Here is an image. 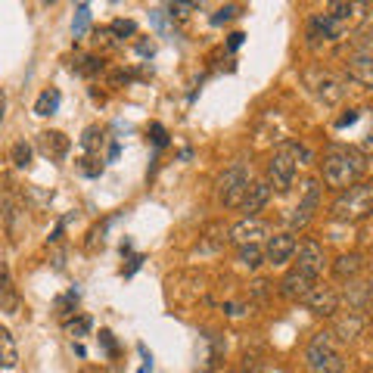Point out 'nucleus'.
Here are the masks:
<instances>
[{
  "mask_svg": "<svg viewBox=\"0 0 373 373\" xmlns=\"http://www.w3.org/2000/svg\"><path fill=\"white\" fill-rule=\"evenodd\" d=\"M339 302H342V295L333 290V286H314V290L308 292V299H305V308L314 311V314L333 317L339 311Z\"/></svg>",
  "mask_w": 373,
  "mask_h": 373,
  "instance_id": "nucleus-12",
  "label": "nucleus"
},
{
  "mask_svg": "<svg viewBox=\"0 0 373 373\" xmlns=\"http://www.w3.org/2000/svg\"><path fill=\"white\" fill-rule=\"evenodd\" d=\"M150 134H153V143H155V150H162V146H168V131L162 128V124H153V128H150Z\"/></svg>",
  "mask_w": 373,
  "mask_h": 373,
  "instance_id": "nucleus-32",
  "label": "nucleus"
},
{
  "mask_svg": "<svg viewBox=\"0 0 373 373\" xmlns=\"http://www.w3.org/2000/svg\"><path fill=\"white\" fill-rule=\"evenodd\" d=\"M314 286H317L314 277H308V274H302L299 268H292V271H286L283 274V280H280V295L290 299V302H305Z\"/></svg>",
  "mask_w": 373,
  "mask_h": 373,
  "instance_id": "nucleus-11",
  "label": "nucleus"
},
{
  "mask_svg": "<svg viewBox=\"0 0 373 373\" xmlns=\"http://www.w3.org/2000/svg\"><path fill=\"white\" fill-rule=\"evenodd\" d=\"M249 186H252V181H249V168L230 165L221 177H218V202H221L224 208H243Z\"/></svg>",
  "mask_w": 373,
  "mask_h": 373,
  "instance_id": "nucleus-6",
  "label": "nucleus"
},
{
  "mask_svg": "<svg viewBox=\"0 0 373 373\" xmlns=\"http://www.w3.org/2000/svg\"><path fill=\"white\" fill-rule=\"evenodd\" d=\"M237 261L243 264V268L249 271H255V268H261V261H264V249L255 243V246H239V255H237Z\"/></svg>",
  "mask_w": 373,
  "mask_h": 373,
  "instance_id": "nucleus-24",
  "label": "nucleus"
},
{
  "mask_svg": "<svg viewBox=\"0 0 373 373\" xmlns=\"http://www.w3.org/2000/svg\"><path fill=\"white\" fill-rule=\"evenodd\" d=\"M317 206H321V186H317V181H305L302 184V199H299V206L290 212V227L292 230H302V227H308L311 224V218H314L317 212Z\"/></svg>",
  "mask_w": 373,
  "mask_h": 373,
  "instance_id": "nucleus-8",
  "label": "nucleus"
},
{
  "mask_svg": "<svg viewBox=\"0 0 373 373\" xmlns=\"http://www.w3.org/2000/svg\"><path fill=\"white\" fill-rule=\"evenodd\" d=\"M361 326H364V317L355 314V311H348V317H342V321L336 324V336L348 342V339H355L357 333H361Z\"/></svg>",
  "mask_w": 373,
  "mask_h": 373,
  "instance_id": "nucleus-22",
  "label": "nucleus"
},
{
  "mask_svg": "<svg viewBox=\"0 0 373 373\" xmlns=\"http://www.w3.org/2000/svg\"><path fill=\"white\" fill-rule=\"evenodd\" d=\"M224 311L233 314V317H239V314H243V305H233V302H230V305H224Z\"/></svg>",
  "mask_w": 373,
  "mask_h": 373,
  "instance_id": "nucleus-41",
  "label": "nucleus"
},
{
  "mask_svg": "<svg viewBox=\"0 0 373 373\" xmlns=\"http://www.w3.org/2000/svg\"><path fill=\"white\" fill-rule=\"evenodd\" d=\"M90 31V6L88 4H78L75 6V19H72V35L84 37Z\"/></svg>",
  "mask_w": 373,
  "mask_h": 373,
  "instance_id": "nucleus-25",
  "label": "nucleus"
},
{
  "mask_svg": "<svg viewBox=\"0 0 373 373\" xmlns=\"http://www.w3.org/2000/svg\"><path fill=\"white\" fill-rule=\"evenodd\" d=\"M342 31H345V25L336 19H330L326 13H314L308 19V44L311 47H321L326 41H339Z\"/></svg>",
  "mask_w": 373,
  "mask_h": 373,
  "instance_id": "nucleus-9",
  "label": "nucleus"
},
{
  "mask_svg": "<svg viewBox=\"0 0 373 373\" xmlns=\"http://www.w3.org/2000/svg\"><path fill=\"white\" fill-rule=\"evenodd\" d=\"M193 10H199V4H168V16L174 19V16H186V13H193Z\"/></svg>",
  "mask_w": 373,
  "mask_h": 373,
  "instance_id": "nucleus-33",
  "label": "nucleus"
},
{
  "mask_svg": "<svg viewBox=\"0 0 373 373\" xmlns=\"http://www.w3.org/2000/svg\"><path fill=\"white\" fill-rule=\"evenodd\" d=\"M31 155H35L31 143H25V140H16L13 150H10V162H13L16 168H28L31 165Z\"/></svg>",
  "mask_w": 373,
  "mask_h": 373,
  "instance_id": "nucleus-26",
  "label": "nucleus"
},
{
  "mask_svg": "<svg viewBox=\"0 0 373 373\" xmlns=\"http://www.w3.org/2000/svg\"><path fill=\"white\" fill-rule=\"evenodd\" d=\"M299 261H295V268L302 271V274H308V277H321L324 274V268H326V255H324V246L317 243V239H305L299 249Z\"/></svg>",
  "mask_w": 373,
  "mask_h": 373,
  "instance_id": "nucleus-10",
  "label": "nucleus"
},
{
  "mask_svg": "<svg viewBox=\"0 0 373 373\" xmlns=\"http://www.w3.org/2000/svg\"><path fill=\"white\" fill-rule=\"evenodd\" d=\"M90 326H93V321H90L88 314H81L78 321H69V324H66V330L72 333V336H84V333H88Z\"/></svg>",
  "mask_w": 373,
  "mask_h": 373,
  "instance_id": "nucleus-31",
  "label": "nucleus"
},
{
  "mask_svg": "<svg viewBox=\"0 0 373 373\" xmlns=\"http://www.w3.org/2000/svg\"><path fill=\"white\" fill-rule=\"evenodd\" d=\"M137 53H140L143 59H153V57H155V44H153V41H140V44H137Z\"/></svg>",
  "mask_w": 373,
  "mask_h": 373,
  "instance_id": "nucleus-35",
  "label": "nucleus"
},
{
  "mask_svg": "<svg viewBox=\"0 0 373 373\" xmlns=\"http://www.w3.org/2000/svg\"><path fill=\"white\" fill-rule=\"evenodd\" d=\"M140 355H143V364H140V373H153V355L146 352V345H140Z\"/></svg>",
  "mask_w": 373,
  "mask_h": 373,
  "instance_id": "nucleus-36",
  "label": "nucleus"
},
{
  "mask_svg": "<svg viewBox=\"0 0 373 373\" xmlns=\"http://www.w3.org/2000/svg\"><path fill=\"white\" fill-rule=\"evenodd\" d=\"M268 202H271V184H268V181H255L252 186H249L246 199H243V212H246V218H255L264 206H268Z\"/></svg>",
  "mask_w": 373,
  "mask_h": 373,
  "instance_id": "nucleus-17",
  "label": "nucleus"
},
{
  "mask_svg": "<svg viewBox=\"0 0 373 373\" xmlns=\"http://www.w3.org/2000/svg\"><path fill=\"white\" fill-rule=\"evenodd\" d=\"M19 364V348H16V339L6 326H0V370H13Z\"/></svg>",
  "mask_w": 373,
  "mask_h": 373,
  "instance_id": "nucleus-20",
  "label": "nucleus"
},
{
  "mask_svg": "<svg viewBox=\"0 0 373 373\" xmlns=\"http://www.w3.org/2000/svg\"><path fill=\"white\" fill-rule=\"evenodd\" d=\"M37 150H41L47 159L62 162L69 155V150H72V140L62 134V131H41V134H37Z\"/></svg>",
  "mask_w": 373,
  "mask_h": 373,
  "instance_id": "nucleus-14",
  "label": "nucleus"
},
{
  "mask_svg": "<svg viewBox=\"0 0 373 373\" xmlns=\"http://www.w3.org/2000/svg\"><path fill=\"white\" fill-rule=\"evenodd\" d=\"M246 41V35H243V31H233V35H230V41H227V50H239V44H243Z\"/></svg>",
  "mask_w": 373,
  "mask_h": 373,
  "instance_id": "nucleus-38",
  "label": "nucleus"
},
{
  "mask_svg": "<svg viewBox=\"0 0 373 373\" xmlns=\"http://www.w3.org/2000/svg\"><path fill=\"white\" fill-rule=\"evenodd\" d=\"M237 16H239V6L237 4H227V6H221V10L212 16V25H224V22L237 19Z\"/></svg>",
  "mask_w": 373,
  "mask_h": 373,
  "instance_id": "nucleus-30",
  "label": "nucleus"
},
{
  "mask_svg": "<svg viewBox=\"0 0 373 373\" xmlns=\"http://www.w3.org/2000/svg\"><path fill=\"white\" fill-rule=\"evenodd\" d=\"M59 103H62V93L57 88H47L41 97L35 100V115H53L59 109Z\"/></svg>",
  "mask_w": 373,
  "mask_h": 373,
  "instance_id": "nucleus-21",
  "label": "nucleus"
},
{
  "mask_svg": "<svg viewBox=\"0 0 373 373\" xmlns=\"http://www.w3.org/2000/svg\"><path fill=\"white\" fill-rule=\"evenodd\" d=\"M100 143H103V131H100V128H88V131H84V137H81L84 153L93 155V153L100 150Z\"/></svg>",
  "mask_w": 373,
  "mask_h": 373,
  "instance_id": "nucleus-29",
  "label": "nucleus"
},
{
  "mask_svg": "<svg viewBox=\"0 0 373 373\" xmlns=\"http://www.w3.org/2000/svg\"><path fill=\"white\" fill-rule=\"evenodd\" d=\"M305 364L311 373H342L345 361H342L339 348L333 345V333H317L305 348Z\"/></svg>",
  "mask_w": 373,
  "mask_h": 373,
  "instance_id": "nucleus-4",
  "label": "nucleus"
},
{
  "mask_svg": "<svg viewBox=\"0 0 373 373\" xmlns=\"http://www.w3.org/2000/svg\"><path fill=\"white\" fill-rule=\"evenodd\" d=\"M364 171H367V159L352 146H330L321 162L324 184L333 186V190H348V186L361 184Z\"/></svg>",
  "mask_w": 373,
  "mask_h": 373,
  "instance_id": "nucleus-1",
  "label": "nucleus"
},
{
  "mask_svg": "<svg viewBox=\"0 0 373 373\" xmlns=\"http://www.w3.org/2000/svg\"><path fill=\"white\" fill-rule=\"evenodd\" d=\"M115 159H119V143L109 146V162H115Z\"/></svg>",
  "mask_w": 373,
  "mask_h": 373,
  "instance_id": "nucleus-42",
  "label": "nucleus"
},
{
  "mask_svg": "<svg viewBox=\"0 0 373 373\" xmlns=\"http://www.w3.org/2000/svg\"><path fill=\"white\" fill-rule=\"evenodd\" d=\"M348 78L364 88H373V28H361L352 41V53L345 59Z\"/></svg>",
  "mask_w": 373,
  "mask_h": 373,
  "instance_id": "nucleus-3",
  "label": "nucleus"
},
{
  "mask_svg": "<svg viewBox=\"0 0 373 373\" xmlns=\"http://www.w3.org/2000/svg\"><path fill=\"white\" fill-rule=\"evenodd\" d=\"M357 122V112L355 109H348V115H342V119L336 122V128H348V124H355Z\"/></svg>",
  "mask_w": 373,
  "mask_h": 373,
  "instance_id": "nucleus-39",
  "label": "nucleus"
},
{
  "mask_svg": "<svg viewBox=\"0 0 373 373\" xmlns=\"http://www.w3.org/2000/svg\"><path fill=\"white\" fill-rule=\"evenodd\" d=\"M345 302H348V308H352L355 314H364V308L373 302V286H367V283H348Z\"/></svg>",
  "mask_w": 373,
  "mask_h": 373,
  "instance_id": "nucleus-19",
  "label": "nucleus"
},
{
  "mask_svg": "<svg viewBox=\"0 0 373 373\" xmlns=\"http://www.w3.org/2000/svg\"><path fill=\"white\" fill-rule=\"evenodd\" d=\"M4 119H6V93L0 88V124H4Z\"/></svg>",
  "mask_w": 373,
  "mask_h": 373,
  "instance_id": "nucleus-40",
  "label": "nucleus"
},
{
  "mask_svg": "<svg viewBox=\"0 0 373 373\" xmlns=\"http://www.w3.org/2000/svg\"><path fill=\"white\" fill-rule=\"evenodd\" d=\"M261 237H268V224L259 221V218H243L230 227V243L237 246H255Z\"/></svg>",
  "mask_w": 373,
  "mask_h": 373,
  "instance_id": "nucleus-13",
  "label": "nucleus"
},
{
  "mask_svg": "<svg viewBox=\"0 0 373 373\" xmlns=\"http://www.w3.org/2000/svg\"><path fill=\"white\" fill-rule=\"evenodd\" d=\"M19 290H16L10 271H6V264L0 261V308L6 311V314H19Z\"/></svg>",
  "mask_w": 373,
  "mask_h": 373,
  "instance_id": "nucleus-16",
  "label": "nucleus"
},
{
  "mask_svg": "<svg viewBox=\"0 0 373 373\" xmlns=\"http://www.w3.org/2000/svg\"><path fill=\"white\" fill-rule=\"evenodd\" d=\"M305 81H308V88L317 93V100L326 106H336L339 100L345 97V81L336 78L333 72H326V69H308Z\"/></svg>",
  "mask_w": 373,
  "mask_h": 373,
  "instance_id": "nucleus-7",
  "label": "nucleus"
},
{
  "mask_svg": "<svg viewBox=\"0 0 373 373\" xmlns=\"http://www.w3.org/2000/svg\"><path fill=\"white\" fill-rule=\"evenodd\" d=\"M295 249H299V243H295L292 233H277V237H271L268 246H264V261L286 264L295 255Z\"/></svg>",
  "mask_w": 373,
  "mask_h": 373,
  "instance_id": "nucleus-15",
  "label": "nucleus"
},
{
  "mask_svg": "<svg viewBox=\"0 0 373 373\" xmlns=\"http://www.w3.org/2000/svg\"><path fill=\"white\" fill-rule=\"evenodd\" d=\"M295 171H299V155L292 150V140H286L268 162V184L274 186L277 193H290L292 181H295Z\"/></svg>",
  "mask_w": 373,
  "mask_h": 373,
  "instance_id": "nucleus-5",
  "label": "nucleus"
},
{
  "mask_svg": "<svg viewBox=\"0 0 373 373\" xmlns=\"http://www.w3.org/2000/svg\"><path fill=\"white\" fill-rule=\"evenodd\" d=\"M364 271V259L357 252H348V255H339L336 261H333V274H336L339 280H348V283H352V280L357 277Z\"/></svg>",
  "mask_w": 373,
  "mask_h": 373,
  "instance_id": "nucleus-18",
  "label": "nucleus"
},
{
  "mask_svg": "<svg viewBox=\"0 0 373 373\" xmlns=\"http://www.w3.org/2000/svg\"><path fill=\"white\" fill-rule=\"evenodd\" d=\"M78 299H81V292H78V290H69L66 295H59V299H57V305H53V308H57V317H62V321H66L69 314H75Z\"/></svg>",
  "mask_w": 373,
  "mask_h": 373,
  "instance_id": "nucleus-27",
  "label": "nucleus"
},
{
  "mask_svg": "<svg viewBox=\"0 0 373 373\" xmlns=\"http://www.w3.org/2000/svg\"><path fill=\"white\" fill-rule=\"evenodd\" d=\"M373 215V184L370 181H361L348 190H342L336 202L330 206V218L333 221H345V224H355V221H364V218Z\"/></svg>",
  "mask_w": 373,
  "mask_h": 373,
  "instance_id": "nucleus-2",
  "label": "nucleus"
},
{
  "mask_svg": "<svg viewBox=\"0 0 373 373\" xmlns=\"http://www.w3.org/2000/svg\"><path fill=\"white\" fill-rule=\"evenodd\" d=\"M357 10H364L361 4H345V0H333V4H326V16L336 22H345L352 19V16H357Z\"/></svg>",
  "mask_w": 373,
  "mask_h": 373,
  "instance_id": "nucleus-23",
  "label": "nucleus"
},
{
  "mask_svg": "<svg viewBox=\"0 0 373 373\" xmlns=\"http://www.w3.org/2000/svg\"><path fill=\"white\" fill-rule=\"evenodd\" d=\"M100 342H103L106 355H115V352H119V348H115V339H112V333H109V330H100Z\"/></svg>",
  "mask_w": 373,
  "mask_h": 373,
  "instance_id": "nucleus-34",
  "label": "nucleus"
},
{
  "mask_svg": "<svg viewBox=\"0 0 373 373\" xmlns=\"http://www.w3.org/2000/svg\"><path fill=\"white\" fill-rule=\"evenodd\" d=\"M140 264H143V255H134V259H131V264L124 268V277H134L137 271H140Z\"/></svg>",
  "mask_w": 373,
  "mask_h": 373,
  "instance_id": "nucleus-37",
  "label": "nucleus"
},
{
  "mask_svg": "<svg viewBox=\"0 0 373 373\" xmlns=\"http://www.w3.org/2000/svg\"><path fill=\"white\" fill-rule=\"evenodd\" d=\"M109 35H112L115 41H124V37L137 35V22L134 19H112V25H109Z\"/></svg>",
  "mask_w": 373,
  "mask_h": 373,
  "instance_id": "nucleus-28",
  "label": "nucleus"
}]
</instances>
